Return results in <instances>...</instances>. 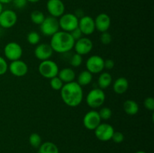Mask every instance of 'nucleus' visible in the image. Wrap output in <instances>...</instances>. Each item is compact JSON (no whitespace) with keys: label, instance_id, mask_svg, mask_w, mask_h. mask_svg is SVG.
<instances>
[{"label":"nucleus","instance_id":"2eb2a0df","mask_svg":"<svg viewBox=\"0 0 154 153\" xmlns=\"http://www.w3.org/2000/svg\"><path fill=\"white\" fill-rule=\"evenodd\" d=\"M78 28L84 35H90L96 30L94 19L90 16L84 15L78 21Z\"/></svg>","mask_w":154,"mask_h":153},{"label":"nucleus","instance_id":"a211bd4d","mask_svg":"<svg viewBox=\"0 0 154 153\" xmlns=\"http://www.w3.org/2000/svg\"><path fill=\"white\" fill-rule=\"evenodd\" d=\"M129 88V81L123 76L117 78L113 83V90L117 94H122Z\"/></svg>","mask_w":154,"mask_h":153},{"label":"nucleus","instance_id":"f3484780","mask_svg":"<svg viewBox=\"0 0 154 153\" xmlns=\"http://www.w3.org/2000/svg\"><path fill=\"white\" fill-rule=\"evenodd\" d=\"M94 22L96 29L101 33L108 32L111 23V17L105 13L99 14L97 15L96 19L94 20Z\"/></svg>","mask_w":154,"mask_h":153},{"label":"nucleus","instance_id":"c756f323","mask_svg":"<svg viewBox=\"0 0 154 153\" xmlns=\"http://www.w3.org/2000/svg\"><path fill=\"white\" fill-rule=\"evenodd\" d=\"M99 39H100V41L102 42V44L105 45H108L112 41V36L108 32H104L100 34Z\"/></svg>","mask_w":154,"mask_h":153},{"label":"nucleus","instance_id":"58836bf2","mask_svg":"<svg viewBox=\"0 0 154 153\" xmlns=\"http://www.w3.org/2000/svg\"><path fill=\"white\" fill-rule=\"evenodd\" d=\"M2 10H3V4L0 2V14H1V12L2 11Z\"/></svg>","mask_w":154,"mask_h":153},{"label":"nucleus","instance_id":"393cba45","mask_svg":"<svg viewBox=\"0 0 154 153\" xmlns=\"http://www.w3.org/2000/svg\"><path fill=\"white\" fill-rule=\"evenodd\" d=\"M27 41L31 45H37L40 42L41 36L38 32L35 31H32L27 34Z\"/></svg>","mask_w":154,"mask_h":153},{"label":"nucleus","instance_id":"a878e982","mask_svg":"<svg viewBox=\"0 0 154 153\" xmlns=\"http://www.w3.org/2000/svg\"><path fill=\"white\" fill-rule=\"evenodd\" d=\"M29 142L34 148H38L42 144V137L38 133H32L29 136Z\"/></svg>","mask_w":154,"mask_h":153},{"label":"nucleus","instance_id":"7c9ffc66","mask_svg":"<svg viewBox=\"0 0 154 153\" xmlns=\"http://www.w3.org/2000/svg\"><path fill=\"white\" fill-rule=\"evenodd\" d=\"M124 139V134L120 131H114V134H113L112 138H111V140H112L115 143H121V142H123Z\"/></svg>","mask_w":154,"mask_h":153},{"label":"nucleus","instance_id":"f8f14e48","mask_svg":"<svg viewBox=\"0 0 154 153\" xmlns=\"http://www.w3.org/2000/svg\"><path fill=\"white\" fill-rule=\"evenodd\" d=\"M93 47V43L90 38L87 37H82L75 40L74 49L75 52L83 56L87 55L92 51Z\"/></svg>","mask_w":154,"mask_h":153},{"label":"nucleus","instance_id":"2f4dec72","mask_svg":"<svg viewBox=\"0 0 154 153\" xmlns=\"http://www.w3.org/2000/svg\"><path fill=\"white\" fill-rule=\"evenodd\" d=\"M8 70V64L5 58L0 56V76L4 75Z\"/></svg>","mask_w":154,"mask_h":153},{"label":"nucleus","instance_id":"f03ea898","mask_svg":"<svg viewBox=\"0 0 154 153\" xmlns=\"http://www.w3.org/2000/svg\"><path fill=\"white\" fill-rule=\"evenodd\" d=\"M75 42V40L70 33L64 31H58L51 36L50 45L54 52L65 53L73 49Z\"/></svg>","mask_w":154,"mask_h":153},{"label":"nucleus","instance_id":"bb28decb","mask_svg":"<svg viewBox=\"0 0 154 153\" xmlns=\"http://www.w3.org/2000/svg\"><path fill=\"white\" fill-rule=\"evenodd\" d=\"M64 84V82L59 78L58 76L51 78L50 80V86L55 91H60Z\"/></svg>","mask_w":154,"mask_h":153},{"label":"nucleus","instance_id":"6e6552de","mask_svg":"<svg viewBox=\"0 0 154 153\" xmlns=\"http://www.w3.org/2000/svg\"><path fill=\"white\" fill-rule=\"evenodd\" d=\"M104 58L99 55H93L86 61V68L91 74H100L105 69Z\"/></svg>","mask_w":154,"mask_h":153},{"label":"nucleus","instance_id":"e433bc0d","mask_svg":"<svg viewBox=\"0 0 154 153\" xmlns=\"http://www.w3.org/2000/svg\"><path fill=\"white\" fill-rule=\"evenodd\" d=\"M12 0H0V2L2 3V4H8V3L11 2Z\"/></svg>","mask_w":154,"mask_h":153},{"label":"nucleus","instance_id":"5701e85b","mask_svg":"<svg viewBox=\"0 0 154 153\" xmlns=\"http://www.w3.org/2000/svg\"><path fill=\"white\" fill-rule=\"evenodd\" d=\"M38 153H60L59 148L52 142H45L38 147Z\"/></svg>","mask_w":154,"mask_h":153},{"label":"nucleus","instance_id":"0eeeda50","mask_svg":"<svg viewBox=\"0 0 154 153\" xmlns=\"http://www.w3.org/2000/svg\"><path fill=\"white\" fill-rule=\"evenodd\" d=\"M4 55L11 62L20 59L23 56L22 46L17 42H9L4 47Z\"/></svg>","mask_w":154,"mask_h":153},{"label":"nucleus","instance_id":"dca6fc26","mask_svg":"<svg viewBox=\"0 0 154 153\" xmlns=\"http://www.w3.org/2000/svg\"><path fill=\"white\" fill-rule=\"evenodd\" d=\"M54 53V50L51 48V45L48 44H39L35 46L34 50L35 56L40 61L50 59Z\"/></svg>","mask_w":154,"mask_h":153},{"label":"nucleus","instance_id":"cd10ccee","mask_svg":"<svg viewBox=\"0 0 154 153\" xmlns=\"http://www.w3.org/2000/svg\"><path fill=\"white\" fill-rule=\"evenodd\" d=\"M99 114L101 119L109 120L112 116V110H111V108L108 107V106H104V107L101 108L100 110L99 111Z\"/></svg>","mask_w":154,"mask_h":153},{"label":"nucleus","instance_id":"4be33fe9","mask_svg":"<svg viewBox=\"0 0 154 153\" xmlns=\"http://www.w3.org/2000/svg\"><path fill=\"white\" fill-rule=\"evenodd\" d=\"M92 80H93V74H91L87 70L81 71L77 78V82L81 86H86L89 85L92 82Z\"/></svg>","mask_w":154,"mask_h":153},{"label":"nucleus","instance_id":"7ed1b4c3","mask_svg":"<svg viewBox=\"0 0 154 153\" xmlns=\"http://www.w3.org/2000/svg\"><path fill=\"white\" fill-rule=\"evenodd\" d=\"M105 98L106 96L103 90L96 88L89 92L86 97V103L92 109H96L104 104Z\"/></svg>","mask_w":154,"mask_h":153},{"label":"nucleus","instance_id":"4c0bfd02","mask_svg":"<svg viewBox=\"0 0 154 153\" xmlns=\"http://www.w3.org/2000/svg\"><path fill=\"white\" fill-rule=\"evenodd\" d=\"M27 2H30V3H36L38 2H39L40 0H26Z\"/></svg>","mask_w":154,"mask_h":153},{"label":"nucleus","instance_id":"aec40b11","mask_svg":"<svg viewBox=\"0 0 154 153\" xmlns=\"http://www.w3.org/2000/svg\"><path fill=\"white\" fill-rule=\"evenodd\" d=\"M97 82L99 88L102 90L105 89L112 83V76L108 72H102L98 77Z\"/></svg>","mask_w":154,"mask_h":153},{"label":"nucleus","instance_id":"9b49d317","mask_svg":"<svg viewBox=\"0 0 154 153\" xmlns=\"http://www.w3.org/2000/svg\"><path fill=\"white\" fill-rule=\"evenodd\" d=\"M17 22L16 12L10 9L3 10L0 14V26L3 28H10Z\"/></svg>","mask_w":154,"mask_h":153},{"label":"nucleus","instance_id":"ea45409f","mask_svg":"<svg viewBox=\"0 0 154 153\" xmlns=\"http://www.w3.org/2000/svg\"><path fill=\"white\" fill-rule=\"evenodd\" d=\"M135 153H147V152H145L144 151H138V152H136Z\"/></svg>","mask_w":154,"mask_h":153},{"label":"nucleus","instance_id":"9d476101","mask_svg":"<svg viewBox=\"0 0 154 153\" xmlns=\"http://www.w3.org/2000/svg\"><path fill=\"white\" fill-rule=\"evenodd\" d=\"M101 122L102 119L99 116V112L94 110L88 111L83 118L84 126L90 130H94L100 124Z\"/></svg>","mask_w":154,"mask_h":153},{"label":"nucleus","instance_id":"f257e3e1","mask_svg":"<svg viewBox=\"0 0 154 153\" xmlns=\"http://www.w3.org/2000/svg\"><path fill=\"white\" fill-rule=\"evenodd\" d=\"M60 95L65 104L71 107L79 106L84 98V91L82 86L77 82L65 83L60 90Z\"/></svg>","mask_w":154,"mask_h":153},{"label":"nucleus","instance_id":"6ab92c4d","mask_svg":"<svg viewBox=\"0 0 154 153\" xmlns=\"http://www.w3.org/2000/svg\"><path fill=\"white\" fill-rule=\"evenodd\" d=\"M57 76L64 83H68V82H73L75 80L76 74H75V70L71 68H64L59 70Z\"/></svg>","mask_w":154,"mask_h":153},{"label":"nucleus","instance_id":"c85d7f7f","mask_svg":"<svg viewBox=\"0 0 154 153\" xmlns=\"http://www.w3.org/2000/svg\"><path fill=\"white\" fill-rule=\"evenodd\" d=\"M69 62H70V64L72 66V67H75V68L80 67L83 62L82 56L75 52V54H73V55L72 56Z\"/></svg>","mask_w":154,"mask_h":153},{"label":"nucleus","instance_id":"1a4fd4ad","mask_svg":"<svg viewBox=\"0 0 154 153\" xmlns=\"http://www.w3.org/2000/svg\"><path fill=\"white\" fill-rule=\"evenodd\" d=\"M94 132L98 140L102 142H106L111 140L114 129L113 126L108 123H100V124L95 129Z\"/></svg>","mask_w":154,"mask_h":153},{"label":"nucleus","instance_id":"b1692460","mask_svg":"<svg viewBox=\"0 0 154 153\" xmlns=\"http://www.w3.org/2000/svg\"><path fill=\"white\" fill-rule=\"evenodd\" d=\"M45 17L46 16H45L43 12L40 11V10H34L30 14V19H31V21L35 25H39L43 22V21L45 20Z\"/></svg>","mask_w":154,"mask_h":153},{"label":"nucleus","instance_id":"20e7f679","mask_svg":"<svg viewBox=\"0 0 154 153\" xmlns=\"http://www.w3.org/2000/svg\"><path fill=\"white\" fill-rule=\"evenodd\" d=\"M59 66L54 61L51 59L42 61L38 65V72L43 77L51 80L58 75Z\"/></svg>","mask_w":154,"mask_h":153},{"label":"nucleus","instance_id":"39448f33","mask_svg":"<svg viewBox=\"0 0 154 153\" xmlns=\"http://www.w3.org/2000/svg\"><path fill=\"white\" fill-rule=\"evenodd\" d=\"M58 21L60 28H61L62 31L70 33L75 28L78 27L79 19L75 16V14L67 13L62 15Z\"/></svg>","mask_w":154,"mask_h":153},{"label":"nucleus","instance_id":"412c9836","mask_svg":"<svg viewBox=\"0 0 154 153\" xmlns=\"http://www.w3.org/2000/svg\"><path fill=\"white\" fill-rule=\"evenodd\" d=\"M123 110L127 115L135 116L139 111V106L136 101L129 99L123 103Z\"/></svg>","mask_w":154,"mask_h":153},{"label":"nucleus","instance_id":"ddd939ff","mask_svg":"<svg viewBox=\"0 0 154 153\" xmlns=\"http://www.w3.org/2000/svg\"><path fill=\"white\" fill-rule=\"evenodd\" d=\"M47 10L51 16L60 18L65 14V4L62 0H48L47 2Z\"/></svg>","mask_w":154,"mask_h":153},{"label":"nucleus","instance_id":"473e14b6","mask_svg":"<svg viewBox=\"0 0 154 153\" xmlns=\"http://www.w3.org/2000/svg\"><path fill=\"white\" fill-rule=\"evenodd\" d=\"M144 106L150 111L154 110V98L152 97H147L144 100Z\"/></svg>","mask_w":154,"mask_h":153},{"label":"nucleus","instance_id":"423d86ee","mask_svg":"<svg viewBox=\"0 0 154 153\" xmlns=\"http://www.w3.org/2000/svg\"><path fill=\"white\" fill-rule=\"evenodd\" d=\"M41 32L45 36L51 37L55 33L60 31L58 19L54 16H46L45 20L40 25Z\"/></svg>","mask_w":154,"mask_h":153},{"label":"nucleus","instance_id":"f704fd0d","mask_svg":"<svg viewBox=\"0 0 154 153\" xmlns=\"http://www.w3.org/2000/svg\"><path fill=\"white\" fill-rule=\"evenodd\" d=\"M70 34L75 40H78V39L81 38H82V35H83L82 32H81V31L80 30V28H78H78H75L73 31L71 32Z\"/></svg>","mask_w":154,"mask_h":153},{"label":"nucleus","instance_id":"72a5a7b5","mask_svg":"<svg viewBox=\"0 0 154 153\" xmlns=\"http://www.w3.org/2000/svg\"><path fill=\"white\" fill-rule=\"evenodd\" d=\"M14 6L18 9H22L26 5L27 1L26 0H12Z\"/></svg>","mask_w":154,"mask_h":153},{"label":"nucleus","instance_id":"c9c22d12","mask_svg":"<svg viewBox=\"0 0 154 153\" xmlns=\"http://www.w3.org/2000/svg\"><path fill=\"white\" fill-rule=\"evenodd\" d=\"M114 64H114V60L111 59V58L105 60V62H104V68L105 69H108V70H111V69L114 68Z\"/></svg>","mask_w":154,"mask_h":153},{"label":"nucleus","instance_id":"4468645a","mask_svg":"<svg viewBox=\"0 0 154 153\" xmlns=\"http://www.w3.org/2000/svg\"><path fill=\"white\" fill-rule=\"evenodd\" d=\"M8 70L12 75L17 77L23 76L28 73L29 68L26 63L21 59L13 61L8 65Z\"/></svg>","mask_w":154,"mask_h":153}]
</instances>
